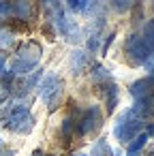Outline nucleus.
<instances>
[{
    "label": "nucleus",
    "instance_id": "f257e3e1",
    "mask_svg": "<svg viewBox=\"0 0 154 156\" xmlns=\"http://www.w3.org/2000/svg\"><path fill=\"white\" fill-rule=\"evenodd\" d=\"M141 122L143 120H139L131 109L116 122V128H113V135H116V139L118 141H122V143H126V141H131L137 133H139V128H141Z\"/></svg>",
    "mask_w": 154,
    "mask_h": 156
},
{
    "label": "nucleus",
    "instance_id": "f03ea898",
    "mask_svg": "<svg viewBox=\"0 0 154 156\" xmlns=\"http://www.w3.org/2000/svg\"><path fill=\"white\" fill-rule=\"evenodd\" d=\"M5 126L15 133H28L32 128V115L26 105H17L15 109H9V115L5 120Z\"/></svg>",
    "mask_w": 154,
    "mask_h": 156
},
{
    "label": "nucleus",
    "instance_id": "7ed1b4c3",
    "mask_svg": "<svg viewBox=\"0 0 154 156\" xmlns=\"http://www.w3.org/2000/svg\"><path fill=\"white\" fill-rule=\"evenodd\" d=\"M60 90H62V79H60L58 75H47V77L41 81L39 92H41V98L49 105V109L56 107V98L60 96Z\"/></svg>",
    "mask_w": 154,
    "mask_h": 156
},
{
    "label": "nucleus",
    "instance_id": "20e7f679",
    "mask_svg": "<svg viewBox=\"0 0 154 156\" xmlns=\"http://www.w3.org/2000/svg\"><path fill=\"white\" fill-rule=\"evenodd\" d=\"M101 126V111L98 107H90L84 111V115L79 118V133L81 135H90Z\"/></svg>",
    "mask_w": 154,
    "mask_h": 156
},
{
    "label": "nucleus",
    "instance_id": "39448f33",
    "mask_svg": "<svg viewBox=\"0 0 154 156\" xmlns=\"http://www.w3.org/2000/svg\"><path fill=\"white\" fill-rule=\"evenodd\" d=\"M131 111L139 118V120H145L154 113V96L148 94V96H141V98H135V105L131 107Z\"/></svg>",
    "mask_w": 154,
    "mask_h": 156
},
{
    "label": "nucleus",
    "instance_id": "423d86ee",
    "mask_svg": "<svg viewBox=\"0 0 154 156\" xmlns=\"http://www.w3.org/2000/svg\"><path fill=\"white\" fill-rule=\"evenodd\" d=\"M154 86V77H148V79H141V81H135L133 83V88H131V94H133V98H141V96H148V94H152V88Z\"/></svg>",
    "mask_w": 154,
    "mask_h": 156
},
{
    "label": "nucleus",
    "instance_id": "0eeeda50",
    "mask_svg": "<svg viewBox=\"0 0 154 156\" xmlns=\"http://www.w3.org/2000/svg\"><path fill=\"white\" fill-rule=\"evenodd\" d=\"M148 143V133H139L137 137H133L131 141H128V147H126V154L128 156H137L141 150H143V145Z\"/></svg>",
    "mask_w": 154,
    "mask_h": 156
},
{
    "label": "nucleus",
    "instance_id": "6e6552de",
    "mask_svg": "<svg viewBox=\"0 0 154 156\" xmlns=\"http://www.w3.org/2000/svg\"><path fill=\"white\" fill-rule=\"evenodd\" d=\"M88 62V56H86V51H73V60H71V73L75 75V73H81V69H84V64Z\"/></svg>",
    "mask_w": 154,
    "mask_h": 156
},
{
    "label": "nucleus",
    "instance_id": "1a4fd4ad",
    "mask_svg": "<svg viewBox=\"0 0 154 156\" xmlns=\"http://www.w3.org/2000/svg\"><path fill=\"white\" fill-rule=\"evenodd\" d=\"M105 101H107V111L111 113L116 109V103H118V88L111 83H107V92H105Z\"/></svg>",
    "mask_w": 154,
    "mask_h": 156
},
{
    "label": "nucleus",
    "instance_id": "9d476101",
    "mask_svg": "<svg viewBox=\"0 0 154 156\" xmlns=\"http://www.w3.org/2000/svg\"><path fill=\"white\" fill-rule=\"evenodd\" d=\"M15 15L22 17V20L30 17V2H28V0H20V2L15 5Z\"/></svg>",
    "mask_w": 154,
    "mask_h": 156
},
{
    "label": "nucleus",
    "instance_id": "9b49d317",
    "mask_svg": "<svg viewBox=\"0 0 154 156\" xmlns=\"http://www.w3.org/2000/svg\"><path fill=\"white\" fill-rule=\"evenodd\" d=\"M66 2H69V7H71L73 11L81 13V11H86V9H88V5H90V0H66Z\"/></svg>",
    "mask_w": 154,
    "mask_h": 156
},
{
    "label": "nucleus",
    "instance_id": "f8f14e48",
    "mask_svg": "<svg viewBox=\"0 0 154 156\" xmlns=\"http://www.w3.org/2000/svg\"><path fill=\"white\" fill-rule=\"evenodd\" d=\"M73 128H75V122H73L71 118H66V120L62 122V137H64V139H71Z\"/></svg>",
    "mask_w": 154,
    "mask_h": 156
},
{
    "label": "nucleus",
    "instance_id": "ddd939ff",
    "mask_svg": "<svg viewBox=\"0 0 154 156\" xmlns=\"http://www.w3.org/2000/svg\"><path fill=\"white\" fill-rule=\"evenodd\" d=\"M113 2V7L118 9V11H126L128 7H131V0H111Z\"/></svg>",
    "mask_w": 154,
    "mask_h": 156
},
{
    "label": "nucleus",
    "instance_id": "4468645a",
    "mask_svg": "<svg viewBox=\"0 0 154 156\" xmlns=\"http://www.w3.org/2000/svg\"><path fill=\"white\" fill-rule=\"evenodd\" d=\"M11 13H13V7L9 2H0V17H7Z\"/></svg>",
    "mask_w": 154,
    "mask_h": 156
},
{
    "label": "nucleus",
    "instance_id": "2eb2a0df",
    "mask_svg": "<svg viewBox=\"0 0 154 156\" xmlns=\"http://www.w3.org/2000/svg\"><path fill=\"white\" fill-rule=\"evenodd\" d=\"M11 41V32H0V45H9Z\"/></svg>",
    "mask_w": 154,
    "mask_h": 156
},
{
    "label": "nucleus",
    "instance_id": "dca6fc26",
    "mask_svg": "<svg viewBox=\"0 0 154 156\" xmlns=\"http://www.w3.org/2000/svg\"><path fill=\"white\" fill-rule=\"evenodd\" d=\"M148 69H150V73H152V75H154V58H152V60H150V62H148Z\"/></svg>",
    "mask_w": 154,
    "mask_h": 156
},
{
    "label": "nucleus",
    "instance_id": "f3484780",
    "mask_svg": "<svg viewBox=\"0 0 154 156\" xmlns=\"http://www.w3.org/2000/svg\"><path fill=\"white\" fill-rule=\"evenodd\" d=\"M2 71H5V58L0 56V73H2Z\"/></svg>",
    "mask_w": 154,
    "mask_h": 156
},
{
    "label": "nucleus",
    "instance_id": "a211bd4d",
    "mask_svg": "<svg viewBox=\"0 0 154 156\" xmlns=\"http://www.w3.org/2000/svg\"><path fill=\"white\" fill-rule=\"evenodd\" d=\"M148 135H154V124H152V126L148 128Z\"/></svg>",
    "mask_w": 154,
    "mask_h": 156
},
{
    "label": "nucleus",
    "instance_id": "6ab92c4d",
    "mask_svg": "<svg viewBox=\"0 0 154 156\" xmlns=\"http://www.w3.org/2000/svg\"><path fill=\"white\" fill-rule=\"evenodd\" d=\"M75 156H88V154H75Z\"/></svg>",
    "mask_w": 154,
    "mask_h": 156
},
{
    "label": "nucleus",
    "instance_id": "aec40b11",
    "mask_svg": "<svg viewBox=\"0 0 154 156\" xmlns=\"http://www.w3.org/2000/svg\"><path fill=\"white\" fill-rule=\"evenodd\" d=\"M2 156H11V154H2Z\"/></svg>",
    "mask_w": 154,
    "mask_h": 156
}]
</instances>
